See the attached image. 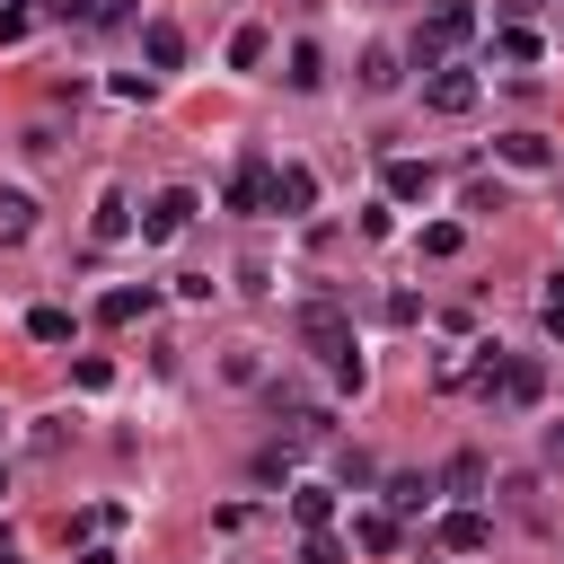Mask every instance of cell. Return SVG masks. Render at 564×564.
I'll return each mask as SVG.
<instances>
[{
  "label": "cell",
  "instance_id": "6da1fadb",
  "mask_svg": "<svg viewBox=\"0 0 564 564\" xmlns=\"http://www.w3.org/2000/svg\"><path fill=\"white\" fill-rule=\"evenodd\" d=\"M476 388H485L494 405H538V388H546V370H538V361H502V352L485 344V370H476Z\"/></svg>",
  "mask_w": 564,
  "mask_h": 564
},
{
  "label": "cell",
  "instance_id": "7a4b0ae2",
  "mask_svg": "<svg viewBox=\"0 0 564 564\" xmlns=\"http://www.w3.org/2000/svg\"><path fill=\"white\" fill-rule=\"evenodd\" d=\"M467 35H476V0H441V9H432V26H423V44H414V62H423V70H441V53H458Z\"/></svg>",
  "mask_w": 564,
  "mask_h": 564
},
{
  "label": "cell",
  "instance_id": "3957f363",
  "mask_svg": "<svg viewBox=\"0 0 564 564\" xmlns=\"http://www.w3.org/2000/svg\"><path fill=\"white\" fill-rule=\"evenodd\" d=\"M194 212H203V203H194V185H167V194H150V203H141V247H167V238H176Z\"/></svg>",
  "mask_w": 564,
  "mask_h": 564
},
{
  "label": "cell",
  "instance_id": "277c9868",
  "mask_svg": "<svg viewBox=\"0 0 564 564\" xmlns=\"http://www.w3.org/2000/svg\"><path fill=\"white\" fill-rule=\"evenodd\" d=\"M300 344H308V352H326V370H335V361L352 352V326H344V308H335V300H308V308H300Z\"/></svg>",
  "mask_w": 564,
  "mask_h": 564
},
{
  "label": "cell",
  "instance_id": "5b68a950",
  "mask_svg": "<svg viewBox=\"0 0 564 564\" xmlns=\"http://www.w3.org/2000/svg\"><path fill=\"white\" fill-rule=\"evenodd\" d=\"M264 212H282V220H300V212H317V176L291 159V167H273V203Z\"/></svg>",
  "mask_w": 564,
  "mask_h": 564
},
{
  "label": "cell",
  "instance_id": "8992f818",
  "mask_svg": "<svg viewBox=\"0 0 564 564\" xmlns=\"http://www.w3.org/2000/svg\"><path fill=\"white\" fill-rule=\"evenodd\" d=\"M423 97H432V115H467V106H476V70H449V62H441V70L423 79Z\"/></svg>",
  "mask_w": 564,
  "mask_h": 564
},
{
  "label": "cell",
  "instance_id": "52a82bcc",
  "mask_svg": "<svg viewBox=\"0 0 564 564\" xmlns=\"http://www.w3.org/2000/svg\"><path fill=\"white\" fill-rule=\"evenodd\" d=\"M141 53H150V70H185V26L176 18H150L141 26Z\"/></svg>",
  "mask_w": 564,
  "mask_h": 564
},
{
  "label": "cell",
  "instance_id": "ba28073f",
  "mask_svg": "<svg viewBox=\"0 0 564 564\" xmlns=\"http://www.w3.org/2000/svg\"><path fill=\"white\" fill-rule=\"evenodd\" d=\"M494 150H502V167H520V176H538V167H555V141H546V132H502Z\"/></svg>",
  "mask_w": 564,
  "mask_h": 564
},
{
  "label": "cell",
  "instance_id": "9c48e42d",
  "mask_svg": "<svg viewBox=\"0 0 564 564\" xmlns=\"http://www.w3.org/2000/svg\"><path fill=\"white\" fill-rule=\"evenodd\" d=\"M441 546H449V555H485V546H494V520H485V511H449V520H441Z\"/></svg>",
  "mask_w": 564,
  "mask_h": 564
},
{
  "label": "cell",
  "instance_id": "30bf717a",
  "mask_svg": "<svg viewBox=\"0 0 564 564\" xmlns=\"http://www.w3.org/2000/svg\"><path fill=\"white\" fill-rule=\"evenodd\" d=\"M264 203H273V167H264V159H247V167L229 176V212H264Z\"/></svg>",
  "mask_w": 564,
  "mask_h": 564
},
{
  "label": "cell",
  "instance_id": "8fae6325",
  "mask_svg": "<svg viewBox=\"0 0 564 564\" xmlns=\"http://www.w3.org/2000/svg\"><path fill=\"white\" fill-rule=\"evenodd\" d=\"M132 229H141V220H132V203L106 185V194H97V220H88V238H97V247H115V238H132Z\"/></svg>",
  "mask_w": 564,
  "mask_h": 564
},
{
  "label": "cell",
  "instance_id": "7c38bea8",
  "mask_svg": "<svg viewBox=\"0 0 564 564\" xmlns=\"http://www.w3.org/2000/svg\"><path fill=\"white\" fill-rule=\"evenodd\" d=\"M352 546L361 555H397V511H352Z\"/></svg>",
  "mask_w": 564,
  "mask_h": 564
},
{
  "label": "cell",
  "instance_id": "4fadbf2b",
  "mask_svg": "<svg viewBox=\"0 0 564 564\" xmlns=\"http://www.w3.org/2000/svg\"><path fill=\"white\" fill-rule=\"evenodd\" d=\"M26 229H35V194L26 185H0V247H18Z\"/></svg>",
  "mask_w": 564,
  "mask_h": 564
},
{
  "label": "cell",
  "instance_id": "5bb4252c",
  "mask_svg": "<svg viewBox=\"0 0 564 564\" xmlns=\"http://www.w3.org/2000/svg\"><path fill=\"white\" fill-rule=\"evenodd\" d=\"M97 317H106V326H132V317H150V282H123V291H106V300H97Z\"/></svg>",
  "mask_w": 564,
  "mask_h": 564
},
{
  "label": "cell",
  "instance_id": "9a60e30c",
  "mask_svg": "<svg viewBox=\"0 0 564 564\" xmlns=\"http://www.w3.org/2000/svg\"><path fill=\"white\" fill-rule=\"evenodd\" d=\"M388 194H397V203H423V194H432V167H423V159H388Z\"/></svg>",
  "mask_w": 564,
  "mask_h": 564
},
{
  "label": "cell",
  "instance_id": "2e32d148",
  "mask_svg": "<svg viewBox=\"0 0 564 564\" xmlns=\"http://www.w3.org/2000/svg\"><path fill=\"white\" fill-rule=\"evenodd\" d=\"M291 511H300V529H326L335 520V485H291Z\"/></svg>",
  "mask_w": 564,
  "mask_h": 564
},
{
  "label": "cell",
  "instance_id": "e0dca14e",
  "mask_svg": "<svg viewBox=\"0 0 564 564\" xmlns=\"http://www.w3.org/2000/svg\"><path fill=\"white\" fill-rule=\"evenodd\" d=\"M26 335H35V344H70V308H53V300L26 308Z\"/></svg>",
  "mask_w": 564,
  "mask_h": 564
},
{
  "label": "cell",
  "instance_id": "ac0fdd59",
  "mask_svg": "<svg viewBox=\"0 0 564 564\" xmlns=\"http://www.w3.org/2000/svg\"><path fill=\"white\" fill-rule=\"evenodd\" d=\"M388 511L405 520V511H432V485L423 476H388Z\"/></svg>",
  "mask_w": 564,
  "mask_h": 564
},
{
  "label": "cell",
  "instance_id": "d6986e66",
  "mask_svg": "<svg viewBox=\"0 0 564 564\" xmlns=\"http://www.w3.org/2000/svg\"><path fill=\"white\" fill-rule=\"evenodd\" d=\"M361 88H370V97H379V88H397V53H388V44H370V53H361Z\"/></svg>",
  "mask_w": 564,
  "mask_h": 564
},
{
  "label": "cell",
  "instance_id": "ffe728a7",
  "mask_svg": "<svg viewBox=\"0 0 564 564\" xmlns=\"http://www.w3.org/2000/svg\"><path fill=\"white\" fill-rule=\"evenodd\" d=\"M494 53H502V62H538V53H546V44H538V35H529V26H502V35H494Z\"/></svg>",
  "mask_w": 564,
  "mask_h": 564
},
{
  "label": "cell",
  "instance_id": "44dd1931",
  "mask_svg": "<svg viewBox=\"0 0 564 564\" xmlns=\"http://www.w3.org/2000/svg\"><path fill=\"white\" fill-rule=\"evenodd\" d=\"M256 62H264V26H238L229 35V70H256Z\"/></svg>",
  "mask_w": 564,
  "mask_h": 564
},
{
  "label": "cell",
  "instance_id": "7402d4cb",
  "mask_svg": "<svg viewBox=\"0 0 564 564\" xmlns=\"http://www.w3.org/2000/svg\"><path fill=\"white\" fill-rule=\"evenodd\" d=\"M282 79H291V88H317V79H326V62H317V44H291V70H282Z\"/></svg>",
  "mask_w": 564,
  "mask_h": 564
},
{
  "label": "cell",
  "instance_id": "603a6c76",
  "mask_svg": "<svg viewBox=\"0 0 564 564\" xmlns=\"http://www.w3.org/2000/svg\"><path fill=\"white\" fill-rule=\"evenodd\" d=\"M458 247H467L458 220H432V229H423V256H458Z\"/></svg>",
  "mask_w": 564,
  "mask_h": 564
},
{
  "label": "cell",
  "instance_id": "cb8c5ba5",
  "mask_svg": "<svg viewBox=\"0 0 564 564\" xmlns=\"http://www.w3.org/2000/svg\"><path fill=\"white\" fill-rule=\"evenodd\" d=\"M70 379H79V388L97 397V388H115V361H97V352H79V361H70Z\"/></svg>",
  "mask_w": 564,
  "mask_h": 564
},
{
  "label": "cell",
  "instance_id": "d4e9b609",
  "mask_svg": "<svg viewBox=\"0 0 564 564\" xmlns=\"http://www.w3.org/2000/svg\"><path fill=\"white\" fill-rule=\"evenodd\" d=\"M26 26H35V9H26V0H9V9H0V44H26Z\"/></svg>",
  "mask_w": 564,
  "mask_h": 564
},
{
  "label": "cell",
  "instance_id": "484cf974",
  "mask_svg": "<svg viewBox=\"0 0 564 564\" xmlns=\"http://www.w3.org/2000/svg\"><path fill=\"white\" fill-rule=\"evenodd\" d=\"M300 564H344V546H335L326 529H308V546H300Z\"/></svg>",
  "mask_w": 564,
  "mask_h": 564
},
{
  "label": "cell",
  "instance_id": "4316f807",
  "mask_svg": "<svg viewBox=\"0 0 564 564\" xmlns=\"http://www.w3.org/2000/svg\"><path fill=\"white\" fill-rule=\"evenodd\" d=\"M88 18H97V26H123V18H132V0H88Z\"/></svg>",
  "mask_w": 564,
  "mask_h": 564
},
{
  "label": "cell",
  "instance_id": "83f0119b",
  "mask_svg": "<svg viewBox=\"0 0 564 564\" xmlns=\"http://www.w3.org/2000/svg\"><path fill=\"white\" fill-rule=\"evenodd\" d=\"M546 335H555V344H564V300H546Z\"/></svg>",
  "mask_w": 564,
  "mask_h": 564
},
{
  "label": "cell",
  "instance_id": "f1b7e54d",
  "mask_svg": "<svg viewBox=\"0 0 564 564\" xmlns=\"http://www.w3.org/2000/svg\"><path fill=\"white\" fill-rule=\"evenodd\" d=\"M79 564H123V555L115 546H79Z\"/></svg>",
  "mask_w": 564,
  "mask_h": 564
},
{
  "label": "cell",
  "instance_id": "f546056e",
  "mask_svg": "<svg viewBox=\"0 0 564 564\" xmlns=\"http://www.w3.org/2000/svg\"><path fill=\"white\" fill-rule=\"evenodd\" d=\"M0 564H18V538H9V529H0Z\"/></svg>",
  "mask_w": 564,
  "mask_h": 564
},
{
  "label": "cell",
  "instance_id": "4dcf8cb0",
  "mask_svg": "<svg viewBox=\"0 0 564 564\" xmlns=\"http://www.w3.org/2000/svg\"><path fill=\"white\" fill-rule=\"evenodd\" d=\"M0 494H9V476H0Z\"/></svg>",
  "mask_w": 564,
  "mask_h": 564
}]
</instances>
